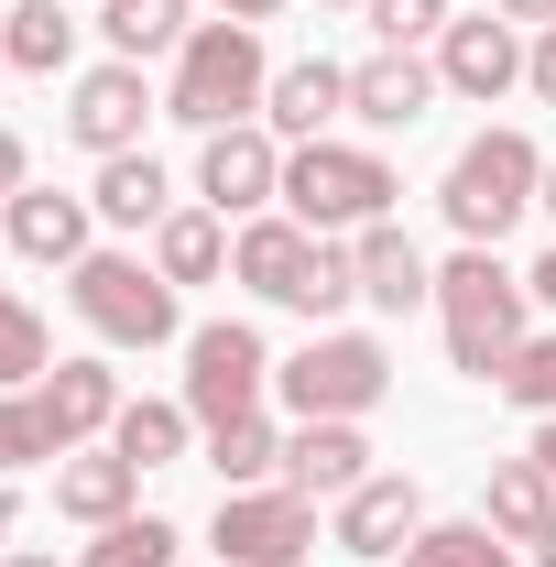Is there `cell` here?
I'll return each mask as SVG.
<instances>
[{"label": "cell", "instance_id": "cell-1", "mask_svg": "<svg viewBox=\"0 0 556 567\" xmlns=\"http://www.w3.org/2000/svg\"><path fill=\"white\" fill-rule=\"evenodd\" d=\"M524 306H535V284L502 274V251L459 240V262H436V328H447V371L502 382V371H513V350L535 339V328H524Z\"/></svg>", "mask_w": 556, "mask_h": 567}, {"label": "cell", "instance_id": "cell-2", "mask_svg": "<svg viewBox=\"0 0 556 567\" xmlns=\"http://www.w3.org/2000/svg\"><path fill=\"white\" fill-rule=\"evenodd\" d=\"M262 99H274L262 22H197V33L175 44V76H164V121H186L197 142H208V132H229V121H262Z\"/></svg>", "mask_w": 556, "mask_h": 567}, {"label": "cell", "instance_id": "cell-3", "mask_svg": "<svg viewBox=\"0 0 556 567\" xmlns=\"http://www.w3.org/2000/svg\"><path fill=\"white\" fill-rule=\"evenodd\" d=\"M229 274L251 284L262 306H295V317H339L360 274H349V240H317L306 218H251L229 240Z\"/></svg>", "mask_w": 556, "mask_h": 567}, {"label": "cell", "instance_id": "cell-4", "mask_svg": "<svg viewBox=\"0 0 556 567\" xmlns=\"http://www.w3.org/2000/svg\"><path fill=\"white\" fill-rule=\"evenodd\" d=\"M404 175L371 153V142H295L284 153V218H306L317 240H349L371 218H393Z\"/></svg>", "mask_w": 556, "mask_h": 567}, {"label": "cell", "instance_id": "cell-5", "mask_svg": "<svg viewBox=\"0 0 556 567\" xmlns=\"http://www.w3.org/2000/svg\"><path fill=\"white\" fill-rule=\"evenodd\" d=\"M535 186H546V153H535V132H481V142H459V164H447L436 208H447V229H459V240L502 251V229L535 208Z\"/></svg>", "mask_w": 556, "mask_h": 567}, {"label": "cell", "instance_id": "cell-6", "mask_svg": "<svg viewBox=\"0 0 556 567\" xmlns=\"http://www.w3.org/2000/svg\"><path fill=\"white\" fill-rule=\"evenodd\" d=\"M66 306L110 339V350H164V339L186 328L175 284L153 274L142 251H87V262H66Z\"/></svg>", "mask_w": 556, "mask_h": 567}, {"label": "cell", "instance_id": "cell-7", "mask_svg": "<svg viewBox=\"0 0 556 567\" xmlns=\"http://www.w3.org/2000/svg\"><path fill=\"white\" fill-rule=\"evenodd\" d=\"M274 393H284V415L295 425H317V415H371L382 393H393V350L382 339H360V328H328V339H306L295 360H274Z\"/></svg>", "mask_w": 556, "mask_h": 567}, {"label": "cell", "instance_id": "cell-8", "mask_svg": "<svg viewBox=\"0 0 556 567\" xmlns=\"http://www.w3.org/2000/svg\"><path fill=\"white\" fill-rule=\"evenodd\" d=\"M262 393H274V350H262V328L251 317H208V328H186V415L208 425H240V415H262Z\"/></svg>", "mask_w": 556, "mask_h": 567}, {"label": "cell", "instance_id": "cell-9", "mask_svg": "<svg viewBox=\"0 0 556 567\" xmlns=\"http://www.w3.org/2000/svg\"><path fill=\"white\" fill-rule=\"evenodd\" d=\"M218 567H306V546H317V502L295 492V481H262V492H229L208 524Z\"/></svg>", "mask_w": 556, "mask_h": 567}, {"label": "cell", "instance_id": "cell-10", "mask_svg": "<svg viewBox=\"0 0 556 567\" xmlns=\"http://www.w3.org/2000/svg\"><path fill=\"white\" fill-rule=\"evenodd\" d=\"M197 197H208L218 218H262L284 197V142L262 132V121H229V132L197 142Z\"/></svg>", "mask_w": 556, "mask_h": 567}, {"label": "cell", "instance_id": "cell-11", "mask_svg": "<svg viewBox=\"0 0 556 567\" xmlns=\"http://www.w3.org/2000/svg\"><path fill=\"white\" fill-rule=\"evenodd\" d=\"M153 110H164V99H153L142 66H121V55H110V66H87V76L66 87V132L87 142L99 164H110V153H142V121H153Z\"/></svg>", "mask_w": 556, "mask_h": 567}, {"label": "cell", "instance_id": "cell-12", "mask_svg": "<svg viewBox=\"0 0 556 567\" xmlns=\"http://www.w3.org/2000/svg\"><path fill=\"white\" fill-rule=\"evenodd\" d=\"M425 535V481L415 470H371L360 492H339V557H404Z\"/></svg>", "mask_w": 556, "mask_h": 567}, {"label": "cell", "instance_id": "cell-13", "mask_svg": "<svg viewBox=\"0 0 556 567\" xmlns=\"http://www.w3.org/2000/svg\"><path fill=\"white\" fill-rule=\"evenodd\" d=\"M524 55H535V44H524L502 11L447 22V33H436V87H459V99H481V110H491L502 87H524Z\"/></svg>", "mask_w": 556, "mask_h": 567}, {"label": "cell", "instance_id": "cell-14", "mask_svg": "<svg viewBox=\"0 0 556 567\" xmlns=\"http://www.w3.org/2000/svg\"><path fill=\"white\" fill-rule=\"evenodd\" d=\"M349 274H360V295H371L382 317H415V306H436V262H425V251L393 229V218L349 229Z\"/></svg>", "mask_w": 556, "mask_h": 567}, {"label": "cell", "instance_id": "cell-15", "mask_svg": "<svg viewBox=\"0 0 556 567\" xmlns=\"http://www.w3.org/2000/svg\"><path fill=\"white\" fill-rule=\"evenodd\" d=\"M425 110H436V66H425V55L382 44V55L349 66V121H371V132H415Z\"/></svg>", "mask_w": 556, "mask_h": 567}, {"label": "cell", "instance_id": "cell-16", "mask_svg": "<svg viewBox=\"0 0 556 567\" xmlns=\"http://www.w3.org/2000/svg\"><path fill=\"white\" fill-rule=\"evenodd\" d=\"M284 481H295L306 502H339V492H360V481H371V436H360L349 415L295 425V436H284Z\"/></svg>", "mask_w": 556, "mask_h": 567}, {"label": "cell", "instance_id": "cell-17", "mask_svg": "<svg viewBox=\"0 0 556 567\" xmlns=\"http://www.w3.org/2000/svg\"><path fill=\"white\" fill-rule=\"evenodd\" d=\"M132 502H142V470L121 458V447H110V436L55 458V513H66V524H87V535H99V524H121Z\"/></svg>", "mask_w": 556, "mask_h": 567}, {"label": "cell", "instance_id": "cell-18", "mask_svg": "<svg viewBox=\"0 0 556 567\" xmlns=\"http://www.w3.org/2000/svg\"><path fill=\"white\" fill-rule=\"evenodd\" d=\"M349 110V66H328V55H295V66H274V99H262V132L274 142H328V121Z\"/></svg>", "mask_w": 556, "mask_h": 567}, {"label": "cell", "instance_id": "cell-19", "mask_svg": "<svg viewBox=\"0 0 556 567\" xmlns=\"http://www.w3.org/2000/svg\"><path fill=\"white\" fill-rule=\"evenodd\" d=\"M33 393H44V415H55V436H66V447H99V436L121 425V404H132L110 360H55Z\"/></svg>", "mask_w": 556, "mask_h": 567}, {"label": "cell", "instance_id": "cell-20", "mask_svg": "<svg viewBox=\"0 0 556 567\" xmlns=\"http://www.w3.org/2000/svg\"><path fill=\"white\" fill-rule=\"evenodd\" d=\"M87 229H99V208H87V197H55V186H22V197L0 208V240H11L22 262H87Z\"/></svg>", "mask_w": 556, "mask_h": 567}, {"label": "cell", "instance_id": "cell-21", "mask_svg": "<svg viewBox=\"0 0 556 567\" xmlns=\"http://www.w3.org/2000/svg\"><path fill=\"white\" fill-rule=\"evenodd\" d=\"M481 524L502 535V546H535V535L556 524V470L546 458H502V470L481 481Z\"/></svg>", "mask_w": 556, "mask_h": 567}, {"label": "cell", "instance_id": "cell-22", "mask_svg": "<svg viewBox=\"0 0 556 567\" xmlns=\"http://www.w3.org/2000/svg\"><path fill=\"white\" fill-rule=\"evenodd\" d=\"M87 208L110 218V229H164V218H175V186H164L153 153H110L99 186H87Z\"/></svg>", "mask_w": 556, "mask_h": 567}, {"label": "cell", "instance_id": "cell-23", "mask_svg": "<svg viewBox=\"0 0 556 567\" xmlns=\"http://www.w3.org/2000/svg\"><path fill=\"white\" fill-rule=\"evenodd\" d=\"M0 55H11V76H66L76 66V22L55 0H11L0 11Z\"/></svg>", "mask_w": 556, "mask_h": 567}, {"label": "cell", "instance_id": "cell-24", "mask_svg": "<svg viewBox=\"0 0 556 567\" xmlns=\"http://www.w3.org/2000/svg\"><path fill=\"white\" fill-rule=\"evenodd\" d=\"M218 262H229V218H218V208H175L164 229H153V274L175 284V295H186V284H208Z\"/></svg>", "mask_w": 556, "mask_h": 567}, {"label": "cell", "instance_id": "cell-25", "mask_svg": "<svg viewBox=\"0 0 556 567\" xmlns=\"http://www.w3.org/2000/svg\"><path fill=\"white\" fill-rule=\"evenodd\" d=\"M99 33H110L121 66H153V55H175L197 22H186V0H99Z\"/></svg>", "mask_w": 556, "mask_h": 567}, {"label": "cell", "instance_id": "cell-26", "mask_svg": "<svg viewBox=\"0 0 556 567\" xmlns=\"http://www.w3.org/2000/svg\"><path fill=\"white\" fill-rule=\"evenodd\" d=\"M186 436H197V415H186V404H153V393H132L121 425H110V447H121L132 470H175V458H186Z\"/></svg>", "mask_w": 556, "mask_h": 567}, {"label": "cell", "instance_id": "cell-27", "mask_svg": "<svg viewBox=\"0 0 556 567\" xmlns=\"http://www.w3.org/2000/svg\"><path fill=\"white\" fill-rule=\"evenodd\" d=\"M208 470L229 481V492H262L284 470V436H274V415H240V425H218L208 436Z\"/></svg>", "mask_w": 556, "mask_h": 567}, {"label": "cell", "instance_id": "cell-28", "mask_svg": "<svg viewBox=\"0 0 556 567\" xmlns=\"http://www.w3.org/2000/svg\"><path fill=\"white\" fill-rule=\"evenodd\" d=\"M175 546H186V535H175L164 513H121V524H99V546L76 567H175Z\"/></svg>", "mask_w": 556, "mask_h": 567}, {"label": "cell", "instance_id": "cell-29", "mask_svg": "<svg viewBox=\"0 0 556 567\" xmlns=\"http://www.w3.org/2000/svg\"><path fill=\"white\" fill-rule=\"evenodd\" d=\"M44 458H66L44 393H0V481H11V470H44Z\"/></svg>", "mask_w": 556, "mask_h": 567}, {"label": "cell", "instance_id": "cell-30", "mask_svg": "<svg viewBox=\"0 0 556 567\" xmlns=\"http://www.w3.org/2000/svg\"><path fill=\"white\" fill-rule=\"evenodd\" d=\"M55 371V339H44V317L0 284V393H22V382H44Z\"/></svg>", "mask_w": 556, "mask_h": 567}, {"label": "cell", "instance_id": "cell-31", "mask_svg": "<svg viewBox=\"0 0 556 567\" xmlns=\"http://www.w3.org/2000/svg\"><path fill=\"white\" fill-rule=\"evenodd\" d=\"M404 567H513V546L491 524H425L415 546H404Z\"/></svg>", "mask_w": 556, "mask_h": 567}, {"label": "cell", "instance_id": "cell-32", "mask_svg": "<svg viewBox=\"0 0 556 567\" xmlns=\"http://www.w3.org/2000/svg\"><path fill=\"white\" fill-rule=\"evenodd\" d=\"M502 393H513V404H524L535 425L556 415V328H546V339H524V350H513V371H502Z\"/></svg>", "mask_w": 556, "mask_h": 567}, {"label": "cell", "instance_id": "cell-33", "mask_svg": "<svg viewBox=\"0 0 556 567\" xmlns=\"http://www.w3.org/2000/svg\"><path fill=\"white\" fill-rule=\"evenodd\" d=\"M371 33H382V44H404V55H415L425 33H447V0H371Z\"/></svg>", "mask_w": 556, "mask_h": 567}, {"label": "cell", "instance_id": "cell-34", "mask_svg": "<svg viewBox=\"0 0 556 567\" xmlns=\"http://www.w3.org/2000/svg\"><path fill=\"white\" fill-rule=\"evenodd\" d=\"M524 87H535V99H546V110H556V22H546V33H535V55H524Z\"/></svg>", "mask_w": 556, "mask_h": 567}, {"label": "cell", "instance_id": "cell-35", "mask_svg": "<svg viewBox=\"0 0 556 567\" xmlns=\"http://www.w3.org/2000/svg\"><path fill=\"white\" fill-rule=\"evenodd\" d=\"M491 11H502L513 33H546V22H556V0H491Z\"/></svg>", "mask_w": 556, "mask_h": 567}, {"label": "cell", "instance_id": "cell-36", "mask_svg": "<svg viewBox=\"0 0 556 567\" xmlns=\"http://www.w3.org/2000/svg\"><path fill=\"white\" fill-rule=\"evenodd\" d=\"M22 197V132H0V208Z\"/></svg>", "mask_w": 556, "mask_h": 567}, {"label": "cell", "instance_id": "cell-37", "mask_svg": "<svg viewBox=\"0 0 556 567\" xmlns=\"http://www.w3.org/2000/svg\"><path fill=\"white\" fill-rule=\"evenodd\" d=\"M284 0H218V22H274Z\"/></svg>", "mask_w": 556, "mask_h": 567}, {"label": "cell", "instance_id": "cell-38", "mask_svg": "<svg viewBox=\"0 0 556 567\" xmlns=\"http://www.w3.org/2000/svg\"><path fill=\"white\" fill-rule=\"evenodd\" d=\"M524 284H535V306H556V251H546V262H535Z\"/></svg>", "mask_w": 556, "mask_h": 567}, {"label": "cell", "instance_id": "cell-39", "mask_svg": "<svg viewBox=\"0 0 556 567\" xmlns=\"http://www.w3.org/2000/svg\"><path fill=\"white\" fill-rule=\"evenodd\" d=\"M524 458H546V470H556V415H546V425H535V447H524Z\"/></svg>", "mask_w": 556, "mask_h": 567}, {"label": "cell", "instance_id": "cell-40", "mask_svg": "<svg viewBox=\"0 0 556 567\" xmlns=\"http://www.w3.org/2000/svg\"><path fill=\"white\" fill-rule=\"evenodd\" d=\"M11 524H22V502H11V481H0V546H11Z\"/></svg>", "mask_w": 556, "mask_h": 567}, {"label": "cell", "instance_id": "cell-41", "mask_svg": "<svg viewBox=\"0 0 556 567\" xmlns=\"http://www.w3.org/2000/svg\"><path fill=\"white\" fill-rule=\"evenodd\" d=\"M535 208H546V218H556V153H546V186H535Z\"/></svg>", "mask_w": 556, "mask_h": 567}, {"label": "cell", "instance_id": "cell-42", "mask_svg": "<svg viewBox=\"0 0 556 567\" xmlns=\"http://www.w3.org/2000/svg\"><path fill=\"white\" fill-rule=\"evenodd\" d=\"M535 557H546V567H556V524H546V535H535Z\"/></svg>", "mask_w": 556, "mask_h": 567}, {"label": "cell", "instance_id": "cell-43", "mask_svg": "<svg viewBox=\"0 0 556 567\" xmlns=\"http://www.w3.org/2000/svg\"><path fill=\"white\" fill-rule=\"evenodd\" d=\"M0 567H66V557H0Z\"/></svg>", "mask_w": 556, "mask_h": 567}, {"label": "cell", "instance_id": "cell-44", "mask_svg": "<svg viewBox=\"0 0 556 567\" xmlns=\"http://www.w3.org/2000/svg\"><path fill=\"white\" fill-rule=\"evenodd\" d=\"M317 11H371V0H317Z\"/></svg>", "mask_w": 556, "mask_h": 567}, {"label": "cell", "instance_id": "cell-45", "mask_svg": "<svg viewBox=\"0 0 556 567\" xmlns=\"http://www.w3.org/2000/svg\"><path fill=\"white\" fill-rule=\"evenodd\" d=\"M0 76H11V55H0Z\"/></svg>", "mask_w": 556, "mask_h": 567}]
</instances>
